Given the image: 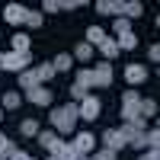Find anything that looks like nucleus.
I'll use <instances>...</instances> for the list:
<instances>
[{"label":"nucleus","mask_w":160,"mask_h":160,"mask_svg":"<svg viewBox=\"0 0 160 160\" xmlns=\"http://www.w3.org/2000/svg\"><path fill=\"white\" fill-rule=\"evenodd\" d=\"M51 131H55V135H71L74 131V125H77V102H68V106H55V109H51Z\"/></svg>","instance_id":"f257e3e1"},{"label":"nucleus","mask_w":160,"mask_h":160,"mask_svg":"<svg viewBox=\"0 0 160 160\" xmlns=\"http://www.w3.org/2000/svg\"><path fill=\"white\" fill-rule=\"evenodd\" d=\"M29 68H32V51H26V55L3 51V55H0V71H16V74H22V71H29Z\"/></svg>","instance_id":"f03ea898"},{"label":"nucleus","mask_w":160,"mask_h":160,"mask_svg":"<svg viewBox=\"0 0 160 160\" xmlns=\"http://www.w3.org/2000/svg\"><path fill=\"white\" fill-rule=\"evenodd\" d=\"M141 93L138 90H125L122 93V122H135V118H141V112H138V106H141Z\"/></svg>","instance_id":"7ed1b4c3"},{"label":"nucleus","mask_w":160,"mask_h":160,"mask_svg":"<svg viewBox=\"0 0 160 160\" xmlns=\"http://www.w3.org/2000/svg\"><path fill=\"white\" fill-rule=\"evenodd\" d=\"M99 112H102V102L93 96V93H90L83 102H77V118H83V122H96Z\"/></svg>","instance_id":"20e7f679"},{"label":"nucleus","mask_w":160,"mask_h":160,"mask_svg":"<svg viewBox=\"0 0 160 160\" xmlns=\"http://www.w3.org/2000/svg\"><path fill=\"white\" fill-rule=\"evenodd\" d=\"M35 141L38 144H42V148L51 154V157H55L61 148H64V141H61V135H55V131H45V128H38V135H35Z\"/></svg>","instance_id":"39448f33"},{"label":"nucleus","mask_w":160,"mask_h":160,"mask_svg":"<svg viewBox=\"0 0 160 160\" xmlns=\"http://www.w3.org/2000/svg\"><path fill=\"white\" fill-rule=\"evenodd\" d=\"M144 13V7L138 3V0H115V16H122V19H135V16H141Z\"/></svg>","instance_id":"423d86ee"},{"label":"nucleus","mask_w":160,"mask_h":160,"mask_svg":"<svg viewBox=\"0 0 160 160\" xmlns=\"http://www.w3.org/2000/svg\"><path fill=\"white\" fill-rule=\"evenodd\" d=\"M102 148L112 151V154H118L122 148H128V141L122 138V131H118V128H109V131H102Z\"/></svg>","instance_id":"0eeeda50"},{"label":"nucleus","mask_w":160,"mask_h":160,"mask_svg":"<svg viewBox=\"0 0 160 160\" xmlns=\"http://www.w3.org/2000/svg\"><path fill=\"white\" fill-rule=\"evenodd\" d=\"M71 144H74V151H77L80 157H90L93 151H96V138H93L90 131H80V135H77Z\"/></svg>","instance_id":"6e6552de"},{"label":"nucleus","mask_w":160,"mask_h":160,"mask_svg":"<svg viewBox=\"0 0 160 160\" xmlns=\"http://www.w3.org/2000/svg\"><path fill=\"white\" fill-rule=\"evenodd\" d=\"M26 13H29V7H22V3H7L3 7V19L10 26H22L26 22Z\"/></svg>","instance_id":"1a4fd4ad"},{"label":"nucleus","mask_w":160,"mask_h":160,"mask_svg":"<svg viewBox=\"0 0 160 160\" xmlns=\"http://www.w3.org/2000/svg\"><path fill=\"white\" fill-rule=\"evenodd\" d=\"M93 87H112V64L109 61H99L93 68Z\"/></svg>","instance_id":"9d476101"},{"label":"nucleus","mask_w":160,"mask_h":160,"mask_svg":"<svg viewBox=\"0 0 160 160\" xmlns=\"http://www.w3.org/2000/svg\"><path fill=\"white\" fill-rule=\"evenodd\" d=\"M26 99H29L32 106H51V90H45V87H32V90H26Z\"/></svg>","instance_id":"9b49d317"},{"label":"nucleus","mask_w":160,"mask_h":160,"mask_svg":"<svg viewBox=\"0 0 160 160\" xmlns=\"http://www.w3.org/2000/svg\"><path fill=\"white\" fill-rule=\"evenodd\" d=\"M125 80L128 83H144V80H148V64H128L125 68Z\"/></svg>","instance_id":"f8f14e48"},{"label":"nucleus","mask_w":160,"mask_h":160,"mask_svg":"<svg viewBox=\"0 0 160 160\" xmlns=\"http://www.w3.org/2000/svg\"><path fill=\"white\" fill-rule=\"evenodd\" d=\"M19 106H22V96H19V90H7L3 93V99H0V109H19Z\"/></svg>","instance_id":"ddd939ff"},{"label":"nucleus","mask_w":160,"mask_h":160,"mask_svg":"<svg viewBox=\"0 0 160 160\" xmlns=\"http://www.w3.org/2000/svg\"><path fill=\"white\" fill-rule=\"evenodd\" d=\"M83 42H87L90 48H99V45L106 42V29H99V26H90V29H87V38H83Z\"/></svg>","instance_id":"4468645a"},{"label":"nucleus","mask_w":160,"mask_h":160,"mask_svg":"<svg viewBox=\"0 0 160 160\" xmlns=\"http://www.w3.org/2000/svg\"><path fill=\"white\" fill-rule=\"evenodd\" d=\"M32 71H35V80H38V83H42V87L48 83L51 77H55V68H51V61H45V64H35Z\"/></svg>","instance_id":"2eb2a0df"},{"label":"nucleus","mask_w":160,"mask_h":160,"mask_svg":"<svg viewBox=\"0 0 160 160\" xmlns=\"http://www.w3.org/2000/svg\"><path fill=\"white\" fill-rule=\"evenodd\" d=\"M10 51H16V55H26V51H29V35H26V32H16V35H13L10 38Z\"/></svg>","instance_id":"dca6fc26"},{"label":"nucleus","mask_w":160,"mask_h":160,"mask_svg":"<svg viewBox=\"0 0 160 160\" xmlns=\"http://www.w3.org/2000/svg\"><path fill=\"white\" fill-rule=\"evenodd\" d=\"M32 87H42V83L35 80V71L29 68V71H22V74H19V87H16V90H32Z\"/></svg>","instance_id":"f3484780"},{"label":"nucleus","mask_w":160,"mask_h":160,"mask_svg":"<svg viewBox=\"0 0 160 160\" xmlns=\"http://www.w3.org/2000/svg\"><path fill=\"white\" fill-rule=\"evenodd\" d=\"M71 64H74V58L64 51V55H58L55 61H51V68H55V74H64V71H71Z\"/></svg>","instance_id":"a211bd4d"},{"label":"nucleus","mask_w":160,"mask_h":160,"mask_svg":"<svg viewBox=\"0 0 160 160\" xmlns=\"http://www.w3.org/2000/svg\"><path fill=\"white\" fill-rule=\"evenodd\" d=\"M71 58H74V61H83V64H87V61H93V48H90L87 42H80V45L74 48V55H71Z\"/></svg>","instance_id":"6ab92c4d"},{"label":"nucleus","mask_w":160,"mask_h":160,"mask_svg":"<svg viewBox=\"0 0 160 160\" xmlns=\"http://www.w3.org/2000/svg\"><path fill=\"white\" fill-rule=\"evenodd\" d=\"M74 83H77L80 90H87V93H90V90H93V71H87V68H83V71H77V80H74Z\"/></svg>","instance_id":"aec40b11"},{"label":"nucleus","mask_w":160,"mask_h":160,"mask_svg":"<svg viewBox=\"0 0 160 160\" xmlns=\"http://www.w3.org/2000/svg\"><path fill=\"white\" fill-rule=\"evenodd\" d=\"M115 45H118V51H131V48L138 45V35H135V32H128V35H118V38H115Z\"/></svg>","instance_id":"412c9836"},{"label":"nucleus","mask_w":160,"mask_h":160,"mask_svg":"<svg viewBox=\"0 0 160 160\" xmlns=\"http://www.w3.org/2000/svg\"><path fill=\"white\" fill-rule=\"evenodd\" d=\"M19 135L35 138V135H38V122H35V118H22V122H19Z\"/></svg>","instance_id":"4be33fe9"},{"label":"nucleus","mask_w":160,"mask_h":160,"mask_svg":"<svg viewBox=\"0 0 160 160\" xmlns=\"http://www.w3.org/2000/svg\"><path fill=\"white\" fill-rule=\"evenodd\" d=\"M99 51H102V58H106V61L112 64V58L118 55V45H115V38H106V42L99 45Z\"/></svg>","instance_id":"5701e85b"},{"label":"nucleus","mask_w":160,"mask_h":160,"mask_svg":"<svg viewBox=\"0 0 160 160\" xmlns=\"http://www.w3.org/2000/svg\"><path fill=\"white\" fill-rule=\"evenodd\" d=\"M144 148H148V151H157V148H160V131H157V128L144 131Z\"/></svg>","instance_id":"b1692460"},{"label":"nucleus","mask_w":160,"mask_h":160,"mask_svg":"<svg viewBox=\"0 0 160 160\" xmlns=\"http://www.w3.org/2000/svg\"><path fill=\"white\" fill-rule=\"evenodd\" d=\"M13 151H16V141H13L10 135H3V131H0V154H3V157H10Z\"/></svg>","instance_id":"393cba45"},{"label":"nucleus","mask_w":160,"mask_h":160,"mask_svg":"<svg viewBox=\"0 0 160 160\" xmlns=\"http://www.w3.org/2000/svg\"><path fill=\"white\" fill-rule=\"evenodd\" d=\"M138 112H141V118H151V115H157V102H154V99H141Z\"/></svg>","instance_id":"a878e982"},{"label":"nucleus","mask_w":160,"mask_h":160,"mask_svg":"<svg viewBox=\"0 0 160 160\" xmlns=\"http://www.w3.org/2000/svg\"><path fill=\"white\" fill-rule=\"evenodd\" d=\"M42 22H45V16H42L38 10H29V13H26V26H29V29H38Z\"/></svg>","instance_id":"bb28decb"},{"label":"nucleus","mask_w":160,"mask_h":160,"mask_svg":"<svg viewBox=\"0 0 160 160\" xmlns=\"http://www.w3.org/2000/svg\"><path fill=\"white\" fill-rule=\"evenodd\" d=\"M112 29H115V35H128V32H131V22L122 19V16H115V26H112Z\"/></svg>","instance_id":"cd10ccee"},{"label":"nucleus","mask_w":160,"mask_h":160,"mask_svg":"<svg viewBox=\"0 0 160 160\" xmlns=\"http://www.w3.org/2000/svg\"><path fill=\"white\" fill-rule=\"evenodd\" d=\"M87 160H115V154H112V151H106V148H96Z\"/></svg>","instance_id":"c85d7f7f"},{"label":"nucleus","mask_w":160,"mask_h":160,"mask_svg":"<svg viewBox=\"0 0 160 160\" xmlns=\"http://www.w3.org/2000/svg\"><path fill=\"white\" fill-rule=\"evenodd\" d=\"M68 93H71V102H83V99H87V96H90V93H87V90H80V87H77V83H74V87H71V90H68Z\"/></svg>","instance_id":"c756f323"},{"label":"nucleus","mask_w":160,"mask_h":160,"mask_svg":"<svg viewBox=\"0 0 160 160\" xmlns=\"http://www.w3.org/2000/svg\"><path fill=\"white\" fill-rule=\"evenodd\" d=\"M96 13H115V0H96Z\"/></svg>","instance_id":"7c9ffc66"},{"label":"nucleus","mask_w":160,"mask_h":160,"mask_svg":"<svg viewBox=\"0 0 160 160\" xmlns=\"http://www.w3.org/2000/svg\"><path fill=\"white\" fill-rule=\"evenodd\" d=\"M58 10H61L58 0H45V3H42V13H58Z\"/></svg>","instance_id":"2f4dec72"},{"label":"nucleus","mask_w":160,"mask_h":160,"mask_svg":"<svg viewBox=\"0 0 160 160\" xmlns=\"http://www.w3.org/2000/svg\"><path fill=\"white\" fill-rule=\"evenodd\" d=\"M61 10H77V7H83V0H58Z\"/></svg>","instance_id":"473e14b6"},{"label":"nucleus","mask_w":160,"mask_h":160,"mask_svg":"<svg viewBox=\"0 0 160 160\" xmlns=\"http://www.w3.org/2000/svg\"><path fill=\"white\" fill-rule=\"evenodd\" d=\"M148 58H151V61H160V45H151V51H148Z\"/></svg>","instance_id":"72a5a7b5"},{"label":"nucleus","mask_w":160,"mask_h":160,"mask_svg":"<svg viewBox=\"0 0 160 160\" xmlns=\"http://www.w3.org/2000/svg\"><path fill=\"white\" fill-rule=\"evenodd\" d=\"M141 160H160V151H144Z\"/></svg>","instance_id":"f704fd0d"},{"label":"nucleus","mask_w":160,"mask_h":160,"mask_svg":"<svg viewBox=\"0 0 160 160\" xmlns=\"http://www.w3.org/2000/svg\"><path fill=\"white\" fill-rule=\"evenodd\" d=\"M45 160H58V157H51V154H48V157H45Z\"/></svg>","instance_id":"c9c22d12"},{"label":"nucleus","mask_w":160,"mask_h":160,"mask_svg":"<svg viewBox=\"0 0 160 160\" xmlns=\"http://www.w3.org/2000/svg\"><path fill=\"white\" fill-rule=\"evenodd\" d=\"M0 122H3V109H0Z\"/></svg>","instance_id":"e433bc0d"},{"label":"nucleus","mask_w":160,"mask_h":160,"mask_svg":"<svg viewBox=\"0 0 160 160\" xmlns=\"http://www.w3.org/2000/svg\"><path fill=\"white\" fill-rule=\"evenodd\" d=\"M0 160H7V157H3V154H0Z\"/></svg>","instance_id":"4c0bfd02"},{"label":"nucleus","mask_w":160,"mask_h":160,"mask_svg":"<svg viewBox=\"0 0 160 160\" xmlns=\"http://www.w3.org/2000/svg\"><path fill=\"white\" fill-rule=\"evenodd\" d=\"M29 160H35V157H29Z\"/></svg>","instance_id":"58836bf2"}]
</instances>
